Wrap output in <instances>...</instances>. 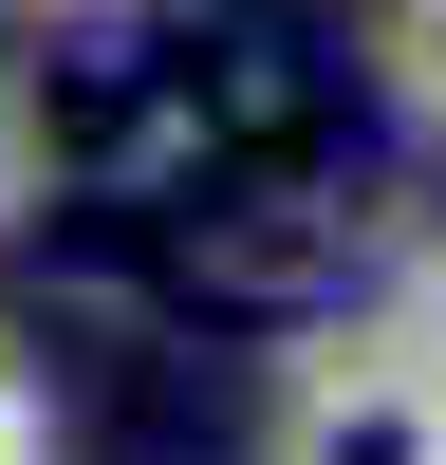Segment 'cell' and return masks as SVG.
Listing matches in <instances>:
<instances>
[{"label":"cell","mask_w":446,"mask_h":465,"mask_svg":"<svg viewBox=\"0 0 446 465\" xmlns=\"http://www.w3.org/2000/svg\"><path fill=\"white\" fill-rule=\"evenodd\" d=\"M372 74L409 131H446V0H372Z\"/></svg>","instance_id":"cell-2"},{"label":"cell","mask_w":446,"mask_h":465,"mask_svg":"<svg viewBox=\"0 0 446 465\" xmlns=\"http://www.w3.org/2000/svg\"><path fill=\"white\" fill-rule=\"evenodd\" d=\"M19 465H56V447H19Z\"/></svg>","instance_id":"cell-7"},{"label":"cell","mask_w":446,"mask_h":465,"mask_svg":"<svg viewBox=\"0 0 446 465\" xmlns=\"http://www.w3.org/2000/svg\"><path fill=\"white\" fill-rule=\"evenodd\" d=\"M260 465H446V354L409 317H334L279 354V410H260Z\"/></svg>","instance_id":"cell-1"},{"label":"cell","mask_w":446,"mask_h":465,"mask_svg":"<svg viewBox=\"0 0 446 465\" xmlns=\"http://www.w3.org/2000/svg\"><path fill=\"white\" fill-rule=\"evenodd\" d=\"M37 168H56V112H37V74H0V223H37Z\"/></svg>","instance_id":"cell-3"},{"label":"cell","mask_w":446,"mask_h":465,"mask_svg":"<svg viewBox=\"0 0 446 465\" xmlns=\"http://www.w3.org/2000/svg\"><path fill=\"white\" fill-rule=\"evenodd\" d=\"M37 19H74V0H37Z\"/></svg>","instance_id":"cell-6"},{"label":"cell","mask_w":446,"mask_h":465,"mask_svg":"<svg viewBox=\"0 0 446 465\" xmlns=\"http://www.w3.org/2000/svg\"><path fill=\"white\" fill-rule=\"evenodd\" d=\"M391 317H409V335L446 354V242H409V280H391Z\"/></svg>","instance_id":"cell-5"},{"label":"cell","mask_w":446,"mask_h":465,"mask_svg":"<svg viewBox=\"0 0 446 465\" xmlns=\"http://www.w3.org/2000/svg\"><path fill=\"white\" fill-rule=\"evenodd\" d=\"M19 447H56V429H37V354L0 335V465H19Z\"/></svg>","instance_id":"cell-4"}]
</instances>
